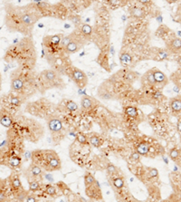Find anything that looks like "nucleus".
<instances>
[{
  "label": "nucleus",
  "instance_id": "1",
  "mask_svg": "<svg viewBox=\"0 0 181 202\" xmlns=\"http://www.w3.org/2000/svg\"><path fill=\"white\" fill-rule=\"evenodd\" d=\"M21 7L15 8L7 5L6 7V25L10 31L19 32L25 35H31L34 24L42 17V13L37 5H31V8Z\"/></svg>",
  "mask_w": 181,
  "mask_h": 202
},
{
  "label": "nucleus",
  "instance_id": "2",
  "mask_svg": "<svg viewBox=\"0 0 181 202\" xmlns=\"http://www.w3.org/2000/svg\"><path fill=\"white\" fill-rule=\"evenodd\" d=\"M58 156L52 149H37L32 153V162L41 167L43 170L50 172V163L52 160Z\"/></svg>",
  "mask_w": 181,
  "mask_h": 202
},
{
  "label": "nucleus",
  "instance_id": "3",
  "mask_svg": "<svg viewBox=\"0 0 181 202\" xmlns=\"http://www.w3.org/2000/svg\"><path fill=\"white\" fill-rule=\"evenodd\" d=\"M46 121L54 142L55 144L60 143L65 136V130L63 126L61 119L58 116H47Z\"/></svg>",
  "mask_w": 181,
  "mask_h": 202
},
{
  "label": "nucleus",
  "instance_id": "4",
  "mask_svg": "<svg viewBox=\"0 0 181 202\" xmlns=\"http://www.w3.org/2000/svg\"><path fill=\"white\" fill-rule=\"evenodd\" d=\"M68 75L72 78V80L75 83V84L78 86L79 89L84 88L88 83V77L86 74L76 67H71L69 69Z\"/></svg>",
  "mask_w": 181,
  "mask_h": 202
},
{
  "label": "nucleus",
  "instance_id": "5",
  "mask_svg": "<svg viewBox=\"0 0 181 202\" xmlns=\"http://www.w3.org/2000/svg\"><path fill=\"white\" fill-rule=\"evenodd\" d=\"M43 170L39 167L38 165L34 164L32 162V164L26 169V170L25 171V177L26 178V179L29 181H41L44 176L43 174Z\"/></svg>",
  "mask_w": 181,
  "mask_h": 202
},
{
  "label": "nucleus",
  "instance_id": "6",
  "mask_svg": "<svg viewBox=\"0 0 181 202\" xmlns=\"http://www.w3.org/2000/svg\"><path fill=\"white\" fill-rule=\"evenodd\" d=\"M73 39L72 41L70 42V44L64 48V51L66 54L70 55V54H73V53H76L78 52L79 50L84 45V42L86 40V38L82 35H77L75 36H73Z\"/></svg>",
  "mask_w": 181,
  "mask_h": 202
},
{
  "label": "nucleus",
  "instance_id": "7",
  "mask_svg": "<svg viewBox=\"0 0 181 202\" xmlns=\"http://www.w3.org/2000/svg\"><path fill=\"white\" fill-rule=\"evenodd\" d=\"M85 188H86L85 192L90 198L97 199V200L102 199V191L99 188V184L97 183V181L93 184L85 186Z\"/></svg>",
  "mask_w": 181,
  "mask_h": 202
},
{
  "label": "nucleus",
  "instance_id": "8",
  "mask_svg": "<svg viewBox=\"0 0 181 202\" xmlns=\"http://www.w3.org/2000/svg\"><path fill=\"white\" fill-rule=\"evenodd\" d=\"M167 47L168 51L174 53V54H179L181 53V39L180 38H174L170 40L167 44Z\"/></svg>",
  "mask_w": 181,
  "mask_h": 202
},
{
  "label": "nucleus",
  "instance_id": "9",
  "mask_svg": "<svg viewBox=\"0 0 181 202\" xmlns=\"http://www.w3.org/2000/svg\"><path fill=\"white\" fill-rule=\"evenodd\" d=\"M42 75L43 76L44 80H46L48 83H57L59 80L58 73L54 70H45L42 73Z\"/></svg>",
  "mask_w": 181,
  "mask_h": 202
},
{
  "label": "nucleus",
  "instance_id": "10",
  "mask_svg": "<svg viewBox=\"0 0 181 202\" xmlns=\"http://www.w3.org/2000/svg\"><path fill=\"white\" fill-rule=\"evenodd\" d=\"M153 75H154V79L156 81V84H160V85L167 84L168 78L162 72H160L157 69L153 70Z\"/></svg>",
  "mask_w": 181,
  "mask_h": 202
},
{
  "label": "nucleus",
  "instance_id": "11",
  "mask_svg": "<svg viewBox=\"0 0 181 202\" xmlns=\"http://www.w3.org/2000/svg\"><path fill=\"white\" fill-rule=\"evenodd\" d=\"M81 104H82V107L83 109L90 110V108H93V100L90 97L85 95L81 100Z\"/></svg>",
  "mask_w": 181,
  "mask_h": 202
},
{
  "label": "nucleus",
  "instance_id": "12",
  "mask_svg": "<svg viewBox=\"0 0 181 202\" xmlns=\"http://www.w3.org/2000/svg\"><path fill=\"white\" fill-rule=\"evenodd\" d=\"M11 87L16 92H20L24 88V82L21 78H14L11 82Z\"/></svg>",
  "mask_w": 181,
  "mask_h": 202
},
{
  "label": "nucleus",
  "instance_id": "13",
  "mask_svg": "<svg viewBox=\"0 0 181 202\" xmlns=\"http://www.w3.org/2000/svg\"><path fill=\"white\" fill-rule=\"evenodd\" d=\"M89 141H90V143L92 144L93 147H96V148H98V147H100L102 144V138L98 135V134H96V133H93L92 135H90L89 138Z\"/></svg>",
  "mask_w": 181,
  "mask_h": 202
},
{
  "label": "nucleus",
  "instance_id": "14",
  "mask_svg": "<svg viewBox=\"0 0 181 202\" xmlns=\"http://www.w3.org/2000/svg\"><path fill=\"white\" fill-rule=\"evenodd\" d=\"M81 33L82 35L86 38V39H89L90 38V35H92L93 33V28L92 26H90V25L88 24H83L82 26H81Z\"/></svg>",
  "mask_w": 181,
  "mask_h": 202
},
{
  "label": "nucleus",
  "instance_id": "15",
  "mask_svg": "<svg viewBox=\"0 0 181 202\" xmlns=\"http://www.w3.org/2000/svg\"><path fill=\"white\" fill-rule=\"evenodd\" d=\"M149 149H150L149 143H147V142H141L137 147V152L139 154L144 156V155H147V153L149 152Z\"/></svg>",
  "mask_w": 181,
  "mask_h": 202
},
{
  "label": "nucleus",
  "instance_id": "16",
  "mask_svg": "<svg viewBox=\"0 0 181 202\" xmlns=\"http://www.w3.org/2000/svg\"><path fill=\"white\" fill-rule=\"evenodd\" d=\"M0 123H1L4 127L9 128L13 124V120L9 115H1L0 116Z\"/></svg>",
  "mask_w": 181,
  "mask_h": 202
},
{
  "label": "nucleus",
  "instance_id": "17",
  "mask_svg": "<svg viewBox=\"0 0 181 202\" xmlns=\"http://www.w3.org/2000/svg\"><path fill=\"white\" fill-rule=\"evenodd\" d=\"M130 15L133 17H136V18H142L144 17V11L140 8H133L130 9Z\"/></svg>",
  "mask_w": 181,
  "mask_h": 202
},
{
  "label": "nucleus",
  "instance_id": "18",
  "mask_svg": "<svg viewBox=\"0 0 181 202\" xmlns=\"http://www.w3.org/2000/svg\"><path fill=\"white\" fill-rule=\"evenodd\" d=\"M125 113H126V115H128L130 118H136L138 116V110L136 107L129 106L125 109Z\"/></svg>",
  "mask_w": 181,
  "mask_h": 202
},
{
  "label": "nucleus",
  "instance_id": "19",
  "mask_svg": "<svg viewBox=\"0 0 181 202\" xmlns=\"http://www.w3.org/2000/svg\"><path fill=\"white\" fill-rule=\"evenodd\" d=\"M170 106L173 111L175 112H180L181 111V100L179 99H174L171 101Z\"/></svg>",
  "mask_w": 181,
  "mask_h": 202
},
{
  "label": "nucleus",
  "instance_id": "20",
  "mask_svg": "<svg viewBox=\"0 0 181 202\" xmlns=\"http://www.w3.org/2000/svg\"><path fill=\"white\" fill-rule=\"evenodd\" d=\"M72 39H73V33L70 35H67V36H64V37H62V39H61V42H60V47L62 48V49H64V48L70 44V42L72 41Z\"/></svg>",
  "mask_w": 181,
  "mask_h": 202
},
{
  "label": "nucleus",
  "instance_id": "21",
  "mask_svg": "<svg viewBox=\"0 0 181 202\" xmlns=\"http://www.w3.org/2000/svg\"><path fill=\"white\" fill-rule=\"evenodd\" d=\"M131 60H132V58H131L130 55L128 54V53H126V52H122V53L120 55V61L122 64H126V65H128V64H129V63L131 62Z\"/></svg>",
  "mask_w": 181,
  "mask_h": 202
},
{
  "label": "nucleus",
  "instance_id": "22",
  "mask_svg": "<svg viewBox=\"0 0 181 202\" xmlns=\"http://www.w3.org/2000/svg\"><path fill=\"white\" fill-rule=\"evenodd\" d=\"M95 182H96V179H94V177L92 174H90V172L85 173V175H84V184H85V186L93 184Z\"/></svg>",
  "mask_w": 181,
  "mask_h": 202
},
{
  "label": "nucleus",
  "instance_id": "23",
  "mask_svg": "<svg viewBox=\"0 0 181 202\" xmlns=\"http://www.w3.org/2000/svg\"><path fill=\"white\" fill-rule=\"evenodd\" d=\"M44 191L46 192L48 195L52 196V197H55L56 195V192H57V188L55 186H53V185H45L44 186Z\"/></svg>",
  "mask_w": 181,
  "mask_h": 202
},
{
  "label": "nucleus",
  "instance_id": "24",
  "mask_svg": "<svg viewBox=\"0 0 181 202\" xmlns=\"http://www.w3.org/2000/svg\"><path fill=\"white\" fill-rule=\"evenodd\" d=\"M144 78H145L146 81L149 83V84H150V85H152V86L156 85V81H155V79H154V75H153V70L148 72V73L144 75Z\"/></svg>",
  "mask_w": 181,
  "mask_h": 202
},
{
  "label": "nucleus",
  "instance_id": "25",
  "mask_svg": "<svg viewBox=\"0 0 181 202\" xmlns=\"http://www.w3.org/2000/svg\"><path fill=\"white\" fill-rule=\"evenodd\" d=\"M112 181H113V186H114L116 188H118V189L122 188L123 186H124V179H123V178H121V177H117V178L113 179Z\"/></svg>",
  "mask_w": 181,
  "mask_h": 202
},
{
  "label": "nucleus",
  "instance_id": "26",
  "mask_svg": "<svg viewBox=\"0 0 181 202\" xmlns=\"http://www.w3.org/2000/svg\"><path fill=\"white\" fill-rule=\"evenodd\" d=\"M9 164H10L11 167L16 168V167L20 166V164H21V159L18 156H13V157H11V159L9 161Z\"/></svg>",
  "mask_w": 181,
  "mask_h": 202
},
{
  "label": "nucleus",
  "instance_id": "27",
  "mask_svg": "<svg viewBox=\"0 0 181 202\" xmlns=\"http://www.w3.org/2000/svg\"><path fill=\"white\" fill-rule=\"evenodd\" d=\"M28 183H29V189H30V191L34 192V191L38 190L41 188L40 181H35L34 180V181H29Z\"/></svg>",
  "mask_w": 181,
  "mask_h": 202
},
{
  "label": "nucleus",
  "instance_id": "28",
  "mask_svg": "<svg viewBox=\"0 0 181 202\" xmlns=\"http://www.w3.org/2000/svg\"><path fill=\"white\" fill-rule=\"evenodd\" d=\"M66 109L69 112H76L78 111V105L77 104L73 102V101H68L66 103Z\"/></svg>",
  "mask_w": 181,
  "mask_h": 202
},
{
  "label": "nucleus",
  "instance_id": "29",
  "mask_svg": "<svg viewBox=\"0 0 181 202\" xmlns=\"http://www.w3.org/2000/svg\"><path fill=\"white\" fill-rule=\"evenodd\" d=\"M76 139L79 141V143H81V144H84V145L88 144V140H87L88 138H86V136L82 132H78L76 135Z\"/></svg>",
  "mask_w": 181,
  "mask_h": 202
},
{
  "label": "nucleus",
  "instance_id": "30",
  "mask_svg": "<svg viewBox=\"0 0 181 202\" xmlns=\"http://www.w3.org/2000/svg\"><path fill=\"white\" fill-rule=\"evenodd\" d=\"M107 172H108V174H110V175H115L117 172H118V170H117V168L113 165V164H109L108 165V167H107Z\"/></svg>",
  "mask_w": 181,
  "mask_h": 202
},
{
  "label": "nucleus",
  "instance_id": "31",
  "mask_svg": "<svg viewBox=\"0 0 181 202\" xmlns=\"http://www.w3.org/2000/svg\"><path fill=\"white\" fill-rule=\"evenodd\" d=\"M70 20H71V21L73 22V24L75 25V26H79V25L81 24V22H82L81 17H79L78 15H74V16L71 17H70Z\"/></svg>",
  "mask_w": 181,
  "mask_h": 202
},
{
  "label": "nucleus",
  "instance_id": "32",
  "mask_svg": "<svg viewBox=\"0 0 181 202\" xmlns=\"http://www.w3.org/2000/svg\"><path fill=\"white\" fill-rule=\"evenodd\" d=\"M169 156H170V158L173 159V160L177 159V158L179 156V151H178V149H172L170 150V152H169Z\"/></svg>",
  "mask_w": 181,
  "mask_h": 202
},
{
  "label": "nucleus",
  "instance_id": "33",
  "mask_svg": "<svg viewBox=\"0 0 181 202\" xmlns=\"http://www.w3.org/2000/svg\"><path fill=\"white\" fill-rule=\"evenodd\" d=\"M168 53L167 51H159V55H158L159 60H165L168 58Z\"/></svg>",
  "mask_w": 181,
  "mask_h": 202
},
{
  "label": "nucleus",
  "instance_id": "34",
  "mask_svg": "<svg viewBox=\"0 0 181 202\" xmlns=\"http://www.w3.org/2000/svg\"><path fill=\"white\" fill-rule=\"evenodd\" d=\"M9 102L11 103V104H13V105H16V106H18L20 104H21V102H20V100L17 98V97H11L10 98V101Z\"/></svg>",
  "mask_w": 181,
  "mask_h": 202
},
{
  "label": "nucleus",
  "instance_id": "35",
  "mask_svg": "<svg viewBox=\"0 0 181 202\" xmlns=\"http://www.w3.org/2000/svg\"><path fill=\"white\" fill-rule=\"evenodd\" d=\"M140 158H141V154H139L138 152H134L130 156V160H132L134 161H140Z\"/></svg>",
  "mask_w": 181,
  "mask_h": 202
},
{
  "label": "nucleus",
  "instance_id": "36",
  "mask_svg": "<svg viewBox=\"0 0 181 202\" xmlns=\"http://www.w3.org/2000/svg\"><path fill=\"white\" fill-rule=\"evenodd\" d=\"M149 174L150 177H156V176H158V170L156 169H150Z\"/></svg>",
  "mask_w": 181,
  "mask_h": 202
},
{
  "label": "nucleus",
  "instance_id": "37",
  "mask_svg": "<svg viewBox=\"0 0 181 202\" xmlns=\"http://www.w3.org/2000/svg\"><path fill=\"white\" fill-rule=\"evenodd\" d=\"M28 197L27 198H25V201H27V202H30V201H37V199L34 197V196L33 195H30V196H27Z\"/></svg>",
  "mask_w": 181,
  "mask_h": 202
},
{
  "label": "nucleus",
  "instance_id": "38",
  "mask_svg": "<svg viewBox=\"0 0 181 202\" xmlns=\"http://www.w3.org/2000/svg\"><path fill=\"white\" fill-rule=\"evenodd\" d=\"M139 1H140L141 4H148V3H150V0H139Z\"/></svg>",
  "mask_w": 181,
  "mask_h": 202
},
{
  "label": "nucleus",
  "instance_id": "39",
  "mask_svg": "<svg viewBox=\"0 0 181 202\" xmlns=\"http://www.w3.org/2000/svg\"><path fill=\"white\" fill-rule=\"evenodd\" d=\"M177 130H178L179 132H181V122H179L177 123Z\"/></svg>",
  "mask_w": 181,
  "mask_h": 202
},
{
  "label": "nucleus",
  "instance_id": "40",
  "mask_svg": "<svg viewBox=\"0 0 181 202\" xmlns=\"http://www.w3.org/2000/svg\"><path fill=\"white\" fill-rule=\"evenodd\" d=\"M70 27H71V26H70L69 24H65V25H64V28H65V29H68V28H70Z\"/></svg>",
  "mask_w": 181,
  "mask_h": 202
},
{
  "label": "nucleus",
  "instance_id": "41",
  "mask_svg": "<svg viewBox=\"0 0 181 202\" xmlns=\"http://www.w3.org/2000/svg\"><path fill=\"white\" fill-rule=\"evenodd\" d=\"M38 26L42 28V27H43V24H39V25H38Z\"/></svg>",
  "mask_w": 181,
  "mask_h": 202
},
{
  "label": "nucleus",
  "instance_id": "42",
  "mask_svg": "<svg viewBox=\"0 0 181 202\" xmlns=\"http://www.w3.org/2000/svg\"><path fill=\"white\" fill-rule=\"evenodd\" d=\"M90 18H87V19H86V20H85V23H88V22H89V21H90Z\"/></svg>",
  "mask_w": 181,
  "mask_h": 202
},
{
  "label": "nucleus",
  "instance_id": "43",
  "mask_svg": "<svg viewBox=\"0 0 181 202\" xmlns=\"http://www.w3.org/2000/svg\"><path fill=\"white\" fill-rule=\"evenodd\" d=\"M171 1H172V2H177V0H171Z\"/></svg>",
  "mask_w": 181,
  "mask_h": 202
}]
</instances>
